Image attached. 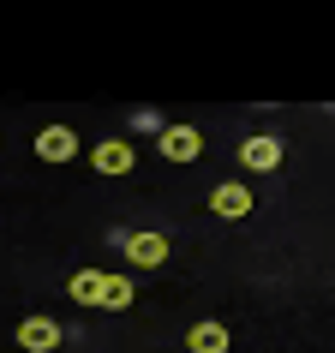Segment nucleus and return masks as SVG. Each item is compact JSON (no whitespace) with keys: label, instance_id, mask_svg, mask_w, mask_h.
<instances>
[{"label":"nucleus","instance_id":"nucleus-6","mask_svg":"<svg viewBox=\"0 0 335 353\" xmlns=\"http://www.w3.org/2000/svg\"><path fill=\"white\" fill-rule=\"evenodd\" d=\"M252 204H258V198H252L240 180H222V186L210 192V210H216L222 222H240V216H252Z\"/></svg>","mask_w":335,"mask_h":353},{"label":"nucleus","instance_id":"nucleus-10","mask_svg":"<svg viewBox=\"0 0 335 353\" xmlns=\"http://www.w3.org/2000/svg\"><path fill=\"white\" fill-rule=\"evenodd\" d=\"M66 294H72L78 305H102V270H78V276L66 281Z\"/></svg>","mask_w":335,"mask_h":353},{"label":"nucleus","instance_id":"nucleus-5","mask_svg":"<svg viewBox=\"0 0 335 353\" xmlns=\"http://www.w3.org/2000/svg\"><path fill=\"white\" fill-rule=\"evenodd\" d=\"M37 156H42L48 168L72 162V156H78V132H72V126H42V132H37Z\"/></svg>","mask_w":335,"mask_h":353},{"label":"nucleus","instance_id":"nucleus-8","mask_svg":"<svg viewBox=\"0 0 335 353\" xmlns=\"http://www.w3.org/2000/svg\"><path fill=\"white\" fill-rule=\"evenodd\" d=\"M132 299H138V288L126 270H102V312H126Z\"/></svg>","mask_w":335,"mask_h":353},{"label":"nucleus","instance_id":"nucleus-2","mask_svg":"<svg viewBox=\"0 0 335 353\" xmlns=\"http://www.w3.org/2000/svg\"><path fill=\"white\" fill-rule=\"evenodd\" d=\"M90 168H96V174H108V180H126L132 168H138V156H132L126 138H102V144L90 150Z\"/></svg>","mask_w":335,"mask_h":353},{"label":"nucleus","instance_id":"nucleus-11","mask_svg":"<svg viewBox=\"0 0 335 353\" xmlns=\"http://www.w3.org/2000/svg\"><path fill=\"white\" fill-rule=\"evenodd\" d=\"M132 126H138V132H156V138H162V114H150V108H138V114H132Z\"/></svg>","mask_w":335,"mask_h":353},{"label":"nucleus","instance_id":"nucleus-1","mask_svg":"<svg viewBox=\"0 0 335 353\" xmlns=\"http://www.w3.org/2000/svg\"><path fill=\"white\" fill-rule=\"evenodd\" d=\"M156 156H162V162H198V156H204V132L198 126H168L162 138H156Z\"/></svg>","mask_w":335,"mask_h":353},{"label":"nucleus","instance_id":"nucleus-3","mask_svg":"<svg viewBox=\"0 0 335 353\" xmlns=\"http://www.w3.org/2000/svg\"><path fill=\"white\" fill-rule=\"evenodd\" d=\"M240 168H245V174H276V168H281V138H270V132L245 138V144H240Z\"/></svg>","mask_w":335,"mask_h":353},{"label":"nucleus","instance_id":"nucleus-9","mask_svg":"<svg viewBox=\"0 0 335 353\" xmlns=\"http://www.w3.org/2000/svg\"><path fill=\"white\" fill-rule=\"evenodd\" d=\"M186 347H192V353H227V323H216V317H204V323H192Z\"/></svg>","mask_w":335,"mask_h":353},{"label":"nucleus","instance_id":"nucleus-7","mask_svg":"<svg viewBox=\"0 0 335 353\" xmlns=\"http://www.w3.org/2000/svg\"><path fill=\"white\" fill-rule=\"evenodd\" d=\"M19 347L24 353H54L60 347V323H54V317H24V323H19Z\"/></svg>","mask_w":335,"mask_h":353},{"label":"nucleus","instance_id":"nucleus-4","mask_svg":"<svg viewBox=\"0 0 335 353\" xmlns=\"http://www.w3.org/2000/svg\"><path fill=\"white\" fill-rule=\"evenodd\" d=\"M126 263L132 270H162L168 263V234H126Z\"/></svg>","mask_w":335,"mask_h":353}]
</instances>
